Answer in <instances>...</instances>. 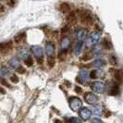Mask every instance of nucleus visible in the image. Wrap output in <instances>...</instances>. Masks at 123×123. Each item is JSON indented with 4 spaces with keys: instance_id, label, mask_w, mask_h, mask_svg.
I'll list each match as a JSON object with an SVG mask.
<instances>
[{
    "instance_id": "nucleus-16",
    "label": "nucleus",
    "mask_w": 123,
    "mask_h": 123,
    "mask_svg": "<svg viewBox=\"0 0 123 123\" xmlns=\"http://www.w3.org/2000/svg\"><path fill=\"white\" fill-rule=\"evenodd\" d=\"M92 65L93 67H95V68H101V67H104L105 65V61L104 59L98 58V59H95L94 61L92 62Z\"/></svg>"
},
{
    "instance_id": "nucleus-30",
    "label": "nucleus",
    "mask_w": 123,
    "mask_h": 123,
    "mask_svg": "<svg viewBox=\"0 0 123 123\" xmlns=\"http://www.w3.org/2000/svg\"><path fill=\"white\" fill-rule=\"evenodd\" d=\"M110 62L113 64V65H115V64L117 63V57H116V55H111Z\"/></svg>"
},
{
    "instance_id": "nucleus-2",
    "label": "nucleus",
    "mask_w": 123,
    "mask_h": 123,
    "mask_svg": "<svg viewBox=\"0 0 123 123\" xmlns=\"http://www.w3.org/2000/svg\"><path fill=\"white\" fill-rule=\"evenodd\" d=\"M82 106V101L79 97H71L69 99V107L71 108V110L78 111L80 110Z\"/></svg>"
},
{
    "instance_id": "nucleus-25",
    "label": "nucleus",
    "mask_w": 123,
    "mask_h": 123,
    "mask_svg": "<svg viewBox=\"0 0 123 123\" xmlns=\"http://www.w3.org/2000/svg\"><path fill=\"white\" fill-rule=\"evenodd\" d=\"M55 57H48V59H47V65H48V67L50 68H53L54 66H55Z\"/></svg>"
},
{
    "instance_id": "nucleus-28",
    "label": "nucleus",
    "mask_w": 123,
    "mask_h": 123,
    "mask_svg": "<svg viewBox=\"0 0 123 123\" xmlns=\"http://www.w3.org/2000/svg\"><path fill=\"white\" fill-rule=\"evenodd\" d=\"M68 123H81V121L79 118H77V117H72V118L69 119V122Z\"/></svg>"
},
{
    "instance_id": "nucleus-6",
    "label": "nucleus",
    "mask_w": 123,
    "mask_h": 123,
    "mask_svg": "<svg viewBox=\"0 0 123 123\" xmlns=\"http://www.w3.org/2000/svg\"><path fill=\"white\" fill-rule=\"evenodd\" d=\"M100 38H101V32L100 31H92L89 36V39H88V44L89 45L95 44L100 40Z\"/></svg>"
},
{
    "instance_id": "nucleus-12",
    "label": "nucleus",
    "mask_w": 123,
    "mask_h": 123,
    "mask_svg": "<svg viewBox=\"0 0 123 123\" xmlns=\"http://www.w3.org/2000/svg\"><path fill=\"white\" fill-rule=\"evenodd\" d=\"M12 48V43L8 42V43H0V52H2L3 54L8 53Z\"/></svg>"
},
{
    "instance_id": "nucleus-22",
    "label": "nucleus",
    "mask_w": 123,
    "mask_h": 123,
    "mask_svg": "<svg viewBox=\"0 0 123 123\" xmlns=\"http://www.w3.org/2000/svg\"><path fill=\"white\" fill-rule=\"evenodd\" d=\"M102 106L101 105H94L92 107V113L95 114V115H101L102 114Z\"/></svg>"
},
{
    "instance_id": "nucleus-37",
    "label": "nucleus",
    "mask_w": 123,
    "mask_h": 123,
    "mask_svg": "<svg viewBox=\"0 0 123 123\" xmlns=\"http://www.w3.org/2000/svg\"><path fill=\"white\" fill-rule=\"evenodd\" d=\"M0 1H1V0H0Z\"/></svg>"
},
{
    "instance_id": "nucleus-18",
    "label": "nucleus",
    "mask_w": 123,
    "mask_h": 123,
    "mask_svg": "<svg viewBox=\"0 0 123 123\" xmlns=\"http://www.w3.org/2000/svg\"><path fill=\"white\" fill-rule=\"evenodd\" d=\"M59 9L60 11L63 13H69L70 11V6L68 3H62L61 5L59 6Z\"/></svg>"
},
{
    "instance_id": "nucleus-31",
    "label": "nucleus",
    "mask_w": 123,
    "mask_h": 123,
    "mask_svg": "<svg viewBox=\"0 0 123 123\" xmlns=\"http://www.w3.org/2000/svg\"><path fill=\"white\" fill-rule=\"evenodd\" d=\"M1 82H2V83H3L4 85H6V87H8V88L10 87V85H9V84H8V83L6 82V80H4V79H2V80H1Z\"/></svg>"
},
{
    "instance_id": "nucleus-17",
    "label": "nucleus",
    "mask_w": 123,
    "mask_h": 123,
    "mask_svg": "<svg viewBox=\"0 0 123 123\" xmlns=\"http://www.w3.org/2000/svg\"><path fill=\"white\" fill-rule=\"evenodd\" d=\"M82 46H83V43L79 41L78 43L75 44V46H74V54L75 55H79L80 53V51H81V49H82Z\"/></svg>"
},
{
    "instance_id": "nucleus-34",
    "label": "nucleus",
    "mask_w": 123,
    "mask_h": 123,
    "mask_svg": "<svg viewBox=\"0 0 123 123\" xmlns=\"http://www.w3.org/2000/svg\"><path fill=\"white\" fill-rule=\"evenodd\" d=\"M75 91H76V92H79V93H80V92H81V89H80V87H76Z\"/></svg>"
},
{
    "instance_id": "nucleus-35",
    "label": "nucleus",
    "mask_w": 123,
    "mask_h": 123,
    "mask_svg": "<svg viewBox=\"0 0 123 123\" xmlns=\"http://www.w3.org/2000/svg\"><path fill=\"white\" fill-rule=\"evenodd\" d=\"M0 93H3V94H4V93H6V91H5V89H3V88H2L1 86H0Z\"/></svg>"
},
{
    "instance_id": "nucleus-24",
    "label": "nucleus",
    "mask_w": 123,
    "mask_h": 123,
    "mask_svg": "<svg viewBox=\"0 0 123 123\" xmlns=\"http://www.w3.org/2000/svg\"><path fill=\"white\" fill-rule=\"evenodd\" d=\"M24 63H25V65H26V66L31 67V66H32V64H33V59L31 58V56H28L27 58H25Z\"/></svg>"
},
{
    "instance_id": "nucleus-3",
    "label": "nucleus",
    "mask_w": 123,
    "mask_h": 123,
    "mask_svg": "<svg viewBox=\"0 0 123 123\" xmlns=\"http://www.w3.org/2000/svg\"><path fill=\"white\" fill-rule=\"evenodd\" d=\"M91 89L94 92L102 93L105 90V83L102 82V81H94L91 84Z\"/></svg>"
},
{
    "instance_id": "nucleus-29",
    "label": "nucleus",
    "mask_w": 123,
    "mask_h": 123,
    "mask_svg": "<svg viewBox=\"0 0 123 123\" xmlns=\"http://www.w3.org/2000/svg\"><path fill=\"white\" fill-rule=\"evenodd\" d=\"M17 71H18V73H20V74H23V73H25V68H23V67H21V66H19L17 69H16Z\"/></svg>"
},
{
    "instance_id": "nucleus-4",
    "label": "nucleus",
    "mask_w": 123,
    "mask_h": 123,
    "mask_svg": "<svg viewBox=\"0 0 123 123\" xmlns=\"http://www.w3.org/2000/svg\"><path fill=\"white\" fill-rule=\"evenodd\" d=\"M84 100L89 105H95L97 103V101H98V97L93 92H88L84 94Z\"/></svg>"
},
{
    "instance_id": "nucleus-21",
    "label": "nucleus",
    "mask_w": 123,
    "mask_h": 123,
    "mask_svg": "<svg viewBox=\"0 0 123 123\" xmlns=\"http://www.w3.org/2000/svg\"><path fill=\"white\" fill-rule=\"evenodd\" d=\"M114 77H115V80H116L117 82H118V83L122 82V73H121L120 70H116Z\"/></svg>"
},
{
    "instance_id": "nucleus-9",
    "label": "nucleus",
    "mask_w": 123,
    "mask_h": 123,
    "mask_svg": "<svg viewBox=\"0 0 123 123\" xmlns=\"http://www.w3.org/2000/svg\"><path fill=\"white\" fill-rule=\"evenodd\" d=\"M87 34H88V31L86 29H79L76 31V38H77L78 41L83 42L86 39Z\"/></svg>"
},
{
    "instance_id": "nucleus-19",
    "label": "nucleus",
    "mask_w": 123,
    "mask_h": 123,
    "mask_svg": "<svg viewBox=\"0 0 123 123\" xmlns=\"http://www.w3.org/2000/svg\"><path fill=\"white\" fill-rule=\"evenodd\" d=\"M67 20H68L69 23H71V24L75 23L77 21V16H76V14L73 12L68 13V17H67Z\"/></svg>"
},
{
    "instance_id": "nucleus-14",
    "label": "nucleus",
    "mask_w": 123,
    "mask_h": 123,
    "mask_svg": "<svg viewBox=\"0 0 123 123\" xmlns=\"http://www.w3.org/2000/svg\"><path fill=\"white\" fill-rule=\"evenodd\" d=\"M118 92H119V88L117 83H114V82L110 83V88L108 89V93L110 95H117Z\"/></svg>"
},
{
    "instance_id": "nucleus-10",
    "label": "nucleus",
    "mask_w": 123,
    "mask_h": 123,
    "mask_svg": "<svg viewBox=\"0 0 123 123\" xmlns=\"http://www.w3.org/2000/svg\"><path fill=\"white\" fill-rule=\"evenodd\" d=\"M89 80V73L85 69H82L79 72V76H78V81H80L81 83H86Z\"/></svg>"
},
{
    "instance_id": "nucleus-5",
    "label": "nucleus",
    "mask_w": 123,
    "mask_h": 123,
    "mask_svg": "<svg viewBox=\"0 0 123 123\" xmlns=\"http://www.w3.org/2000/svg\"><path fill=\"white\" fill-rule=\"evenodd\" d=\"M79 17L80 18V21L84 24H92V18L91 15L86 11H80Z\"/></svg>"
},
{
    "instance_id": "nucleus-13",
    "label": "nucleus",
    "mask_w": 123,
    "mask_h": 123,
    "mask_svg": "<svg viewBox=\"0 0 123 123\" xmlns=\"http://www.w3.org/2000/svg\"><path fill=\"white\" fill-rule=\"evenodd\" d=\"M70 46V39L68 37H64L60 42V47H61V50L64 52V51H67V50L69 48Z\"/></svg>"
},
{
    "instance_id": "nucleus-11",
    "label": "nucleus",
    "mask_w": 123,
    "mask_h": 123,
    "mask_svg": "<svg viewBox=\"0 0 123 123\" xmlns=\"http://www.w3.org/2000/svg\"><path fill=\"white\" fill-rule=\"evenodd\" d=\"M105 76V73L101 69H94L89 74V77H91L92 79H101V78H104Z\"/></svg>"
},
{
    "instance_id": "nucleus-15",
    "label": "nucleus",
    "mask_w": 123,
    "mask_h": 123,
    "mask_svg": "<svg viewBox=\"0 0 123 123\" xmlns=\"http://www.w3.org/2000/svg\"><path fill=\"white\" fill-rule=\"evenodd\" d=\"M8 64H9L10 68H14V69H17V68L20 66V64H19V60H18V58H16V57L11 58V59L8 61Z\"/></svg>"
},
{
    "instance_id": "nucleus-32",
    "label": "nucleus",
    "mask_w": 123,
    "mask_h": 123,
    "mask_svg": "<svg viewBox=\"0 0 123 123\" xmlns=\"http://www.w3.org/2000/svg\"><path fill=\"white\" fill-rule=\"evenodd\" d=\"M90 58H91V55H85L83 57H82L83 60H89Z\"/></svg>"
},
{
    "instance_id": "nucleus-8",
    "label": "nucleus",
    "mask_w": 123,
    "mask_h": 123,
    "mask_svg": "<svg viewBox=\"0 0 123 123\" xmlns=\"http://www.w3.org/2000/svg\"><path fill=\"white\" fill-rule=\"evenodd\" d=\"M79 113H80V117H81L82 120H88L92 116V111L90 110L89 108H87V107L81 108Z\"/></svg>"
},
{
    "instance_id": "nucleus-26",
    "label": "nucleus",
    "mask_w": 123,
    "mask_h": 123,
    "mask_svg": "<svg viewBox=\"0 0 123 123\" xmlns=\"http://www.w3.org/2000/svg\"><path fill=\"white\" fill-rule=\"evenodd\" d=\"M101 45H102L103 47L106 48V49H108V48H111V47H112L110 42H109V41H107L106 39H105V40H104V42H103V43H102Z\"/></svg>"
},
{
    "instance_id": "nucleus-33",
    "label": "nucleus",
    "mask_w": 123,
    "mask_h": 123,
    "mask_svg": "<svg viewBox=\"0 0 123 123\" xmlns=\"http://www.w3.org/2000/svg\"><path fill=\"white\" fill-rule=\"evenodd\" d=\"M92 123H103V122H102L100 119H98V118H94L92 121Z\"/></svg>"
},
{
    "instance_id": "nucleus-20",
    "label": "nucleus",
    "mask_w": 123,
    "mask_h": 123,
    "mask_svg": "<svg viewBox=\"0 0 123 123\" xmlns=\"http://www.w3.org/2000/svg\"><path fill=\"white\" fill-rule=\"evenodd\" d=\"M102 50H103L102 45H94V47L92 48V54L95 55H101L102 54Z\"/></svg>"
},
{
    "instance_id": "nucleus-1",
    "label": "nucleus",
    "mask_w": 123,
    "mask_h": 123,
    "mask_svg": "<svg viewBox=\"0 0 123 123\" xmlns=\"http://www.w3.org/2000/svg\"><path fill=\"white\" fill-rule=\"evenodd\" d=\"M31 51L33 53V55L36 58L38 64H42L43 63V50L41 46L39 45H33L31 46Z\"/></svg>"
},
{
    "instance_id": "nucleus-27",
    "label": "nucleus",
    "mask_w": 123,
    "mask_h": 123,
    "mask_svg": "<svg viewBox=\"0 0 123 123\" xmlns=\"http://www.w3.org/2000/svg\"><path fill=\"white\" fill-rule=\"evenodd\" d=\"M10 80L12 81L13 83H17V82L18 81V77H17L15 74H13L12 76L10 77Z\"/></svg>"
},
{
    "instance_id": "nucleus-7",
    "label": "nucleus",
    "mask_w": 123,
    "mask_h": 123,
    "mask_svg": "<svg viewBox=\"0 0 123 123\" xmlns=\"http://www.w3.org/2000/svg\"><path fill=\"white\" fill-rule=\"evenodd\" d=\"M44 51H45V54L47 55L48 57H55V48L53 43L47 42L46 44H45V47H44Z\"/></svg>"
},
{
    "instance_id": "nucleus-36",
    "label": "nucleus",
    "mask_w": 123,
    "mask_h": 123,
    "mask_svg": "<svg viewBox=\"0 0 123 123\" xmlns=\"http://www.w3.org/2000/svg\"><path fill=\"white\" fill-rule=\"evenodd\" d=\"M2 79H4V75H3V73H2V71L0 70V80H2Z\"/></svg>"
},
{
    "instance_id": "nucleus-23",
    "label": "nucleus",
    "mask_w": 123,
    "mask_h": 123,
    "mask_svg": "<svg viewBox=\"0 0 123 123\" xmlns=\"http://www.w3.org/2000/svg\"><path fill=\"white\" fill-rule=\"evenodd\" d=\"M25 38V32H21V33H18L17 34L16 36H15V42L16 43H19V42H21V40L22 39H24Z\"/></svg>"
}]
</instances>
